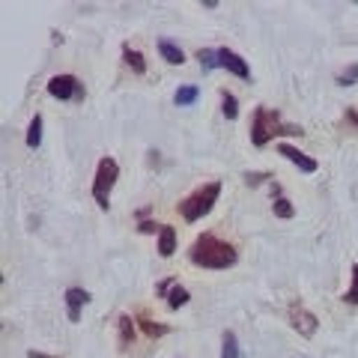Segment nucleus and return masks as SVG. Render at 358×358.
<instances>
[{"label": "nucleus", "instance_id": "nucleus-24", "mask_svg": "<svg viewBox=\"0 0 358 358\" xmlns=\"http://www.w3.org/2000/svg\"><path fill=\"white\" fill-rule=\"evenodd\" d=\"M242 179H245V185H251V188H257V185H263V182H266V179H272V173H245Z\"/></svg>", "mask_w": 358, "mask_h": 358}, {"label": "nucleus", "instance_id": "nucleus-8", "mask_svg": "<svg viewBox=\"0 0 358 358\" xmlns=\"http://www.w3.org/2000/svg\"><path fill=\"white\" fill-rule=\"evenodd\" d=\"M278 152H281L284 159L293 162L301 173H313V171H317V167H320V164H317V159H310L308 152H301L299 147H293V143H278Z\"/></svg>", "mask_w": 358, "mask_h": 358}, {"label": "nucleus", "instance_id": "nucleus-25", "mask_svg": "<svg viewBox=\"0 0 358 358\" xmlns=\"http://www.w3.org/2000/svg\"><path fill=\"white\" fill-rule=\"evenodd\" d=\"M173 287H176V281H173V278H162V281L155 284V293H159V296H164V299H167V293H171Z\"/></svg>", "mask_w": 358, "mask_h": 358}, {"label": "nucleus", "instance_id": "nucleus-26", "mask_svg": "<svg viewBox=\"0 0 358 358\" xmlns=\"http://www.w3.org/2000/svg\"><path fill=\"white\" fill-rule=\"evenodd\" d=\"M162 227H159V224H155V221H138V233H159Z\"/></svg>", "mask_w": 358, "mask_h": 358}, {"label": "nucleus", "instance_id": "nucleus-12", "mask_svg": "<svg viewBox=\"0 0 358 358\" xmlns=\"http://www.w3.org/2000/svg\"><path fill=\"white\" fill-rule=\"evenodd\" d=\"M173 251H176V230L171 227V224H162V230H159V254L171 257Z\"/></svg>", "mask_w": 358, "mask_h": 358}, {"label": "nucleus", "instance_id": "nucleus-1", "mask_svg": "<svg viewBox=\"0 0 358 358\" xmlns=\"http://www.w3.org/2000/svg\"><path fill=\"white\" fill-rule=\"evenodd\" d=\"M188 260L200 268H212V272H221V268H233L239 260L236 248L230 242L218 239L215 233H200L188 248Z\"/></svg>", "mask_w": 358, "mask_h": 358}, {"label": "nucleus", "instance_id": "nucleus-3", "mask_svg": "<svg viewBox=\"0 0 358 358\" xmlns=\"http://www.w3.org/2000/svg\"><path fill=\"white\" fill-rule=\"evenodd\" d=\"M218 194H221V182H218V179H212V182L194 188V192L188 194L182 203H179V215L185 218V224L200 221L203 215H209L212 206L218 203Z\"/></svg>", "mask_w": 358, "mask_h": 358}, {"label": "nucleus", "instance_id": "nucleus-5", "mask_svg": "<svg viewBox=\"0 0 358 358\" xmlns=\"http://www.w3.org/2000/svg\"><path fill=\"white\" fill-rule=\"evenodd\" d=\"M48 96L57 102H69V99H84V84L75 75H54L48 81Z\"/></svg>", "mask_w": 358, "mask_h": 358}, {"label": "nucleus", "instance_id": "nucleus-21", "mask_svg": "<svg viewBox=\"0 0 358 358\" xmlns=\"http://www.w3.org/2000/svg\"><path fill=\"white\" fill-rule=\"evenodd\" d=\"M272 212H275V215H278V218H284V221L296 215V209H293V203H289V200H287L284 194L272 200Z\"/></svg>", "mask_w": 358, "mask_h": 358}, {"label": "nucleus", "instance_id": "nucleus-10", "mask_svg": "<svg viewBox=\"0 0 358 358\" xmlns=\"http://www.w3.org/2000/svg\"><path fill=\"white\" fill-rule=\"evenodd\" d=\"M122 63H126L134 75H143V72H147V57H143L138 48H131L129 42H122Z\"/></svg>", "mask_w": 358, "mask_h": 358}, {"label": "nucleus", "instance_id": "nucleus-7", "mask_svg": "<svg viewBox=\"0 0 358 358\" xmlns=\"http://www.w3.org/2000/svg\"><path fill=\"white\" fill-rule=\"evenodd\" d=\"M218 66H224V69H227L230 75H236L239 81H251L248 63H245L233 48H227V45H224V48H218Z\"/></svg>", "mask_w": 358, "mask_h": 358}, {"label": "nucleus", "instance_id": "nucleus-14", "mask_svg": "<svg viewBox=\"0 0 358 358\" xmlns=\"http://www.w3.org/2000/svg\"><path fill=\"white\" fill-rule=\"evenodd\" d=\"M117 326H120V346L126 350V346H131V343H134V322H131L129 313H122Z\"/></svg>", "mask_w": 358, "mask_h": 358}, {"label": "nucleus", "instance_id": "nucleus-27", "mask_svg": "<svg viewBox=\"0 0 358 358\" xmlns=\"http://www.w3.org/2000/svg\"><path fill=\"white\" fill-rule=\"evenodd\" d=\"M343 117H346V120H350V122H352V126L358 129V108H346V114H343Z\"/></svg>", "mask_w": 358, "mask_h": 358}, {"label": "nucleus", "instance_id": "nucleus-6", "mask_svg": "<svg viewBox=\"0 0 358 358\" xmlns=\"http://www.w3.org/2000/svg\"><path fill=\"white\" fill-rule=\"evenodd\" d=\"M287 320H289V326H293V329L301 334V338H313V334H317V329H320V320L313 317L308 308H301V305H289Z\"/></svg>", "mask_w": 358, "mask_h": 358}, {"label": "nucleus", "instance_id": "nucleus-15", "mask_svg": "<svg viewBox=\"0 0 358 358\" xmlns=\"http://www.w3.org/2000/svg\"><path fill=\"white\" fill-rule=\"evenodd\" d=\"M197 96H200V90H197L194 84H182V87H179L176 93H173V102L185 108V105H194V102H197Z\"/></svg>", "mask_w": 358, "mask_h": 358}, {"label": "nucleus", "instance_id": "nucleus-18", "mask_svg": "<svg viewBox=\"0 0 358 358\" xmlns=\"http://www.w3.org/2000/svg\"><path fill=\"white\" fill-rule=\"evenodd\" d=\"M141 329L150 334V338H164L167 331H171V326H164V322H152L147 313H141Z\"/></svg>", "mask_w": 358, "mask_h": 358}, {"label": "nucleus", "instance_id": "nucleus-4", "mask_svg": "<svg viewBox=\"0 0 358 358\" xmlns=\"http://www.w3.org/2000/svg\"><path fill=\"white\" fill-rule=\"evenodd\" d=\"M117 179H120V164H117V159L105 155V159L99 162L96 179H93V200L99 209H105V212L110 209V192H114Z\"/></svg>", "mask_w": 358, "mask_h": 358}, {"label": "nucleus", "instance_id": "nucleus-9", "mask_svg": "<svg viewBox=\"0 0 358 358\" xmlns=\"http://www.w3.org/2000/svg\"><path fill=\"white\" fill-rule=\"evenodd\" d=\"M63 299H66V310H69V320L78 322V320H81L84 305H90V299H93V296H90L84 287H69V289L63 293Z\"/></svg>", "mask_w": 358, "mask_h": 358}, {"label": "nucleus", "instance_id": "nucleus-28", "mask_svg": "<svg viewBox=\"0 0 358 358\" xmlns=\"http://www.w3.org/2000/svg\"><path fill=\"white\" fill-rule=\"evenodd\" d=\"M27 358H54V355H48V352H36V350H30V352H27Z\"/></svg>", "mask_w": 358, "mask_h": 358}, {"label": "nucleus", "instance_id": "nucleus-22", "mask_svg": "<svg viewBox=\"0 0 358 358\" xmlns=\"http://www.w3.org/2000/svg\"><path fill=\"white\" fill-rule=\"evenodd\" d=\"M338 81V87H352L355 81H358V63H352V66H346V69L334 78Z\"/></svg>", "mask_w": 358, "mask_h": 358}, {"label": "nucleus", "instance_id": "nucleus-16", "mask_svg": "<svg viewBox=\"0 0 358 358\" xmlns=\"http://www.w3.org/2000/svg\"><path fill=\"white\" fill-rule=\"evenodd\" d=\"M221 110L227 120H236L239 117V99L230 93V90H221Z\"/></svg>", "mask_w": 358, "mask_h": 358}, {"label": "nucleus", "instance_id": "nucleus-2", "mask_svg": "<svg viewBox=\"0 0 358 358\" xmlns=\"http://www.w3.org/2000/svg\"><path fill=\"white\" fill-rule=\"evenodd\" d=\"M305 129L293 126V122H284L278 110H268L266 105H257L251 114V143L257 150H263L272 138H301Z\"/></svg>", "mask_w": 358, "mask_h": 358}, {"label": "nucleus", "instance_id": "nucleus-19", "mask_svg": "<svg viewBox=\"0 0 358 358\" xmlns=\"http://www.w3.org/2000/svg\"><path fill=\"white\" fill-rule=\"evenodd\" d=\"M42 122H45V120L36 114V117L30 120V126H27V147H30V150H36L39 143H42Z\"/></svg>", "mask_w": 358, "mask_h": 358}, {"label": "nucleus", "instance_id": "nucleus-11", "mask_svg": "<svg viewBox=\"0 0 358 358\" xmlns=\"http://www.w3.org/2000/svg\"><path fill=\"white\" fill-rule=\"evenodd\" d=\"M159 54L164 57V63H171V66H182L185 63V51L179 48L173 39H159Z\"/></svg>", "mask_w": 358, "mask_h": 358}, {"label": "nucleus", "instance_id": "nucleus-20", "mask_svg": "<svg viewBox=\"0 0 358 358\" xmlns=\"http://www.w3.org/2000/svg\"><path fill=\"white\" fill-rule=\"evenodd\" d=\"M197 63L203 66V72H212L218 66V48H200L197 51Z\"/></svg>", "mask_w": 358, "mask_h": 358}, {"label": "nucleus", "instance_id": "nucleus-17", "mask_svg": "<svg viewBox=\"0 0 358 358\" xmlns=\"http://www.w3.org/2000/svg\"><path fill=\"white\" fill-rule=\"evenodd\" d=\"M188 299H192V293H188L185 287H179V284H176L171 293H167V308H171V310H179V308H185V305H188Z\"/></svg>", "mask_w": 358, "mask_h": 358}, {"label": "nucleus", "instance_id": "nucleus-13", "mask_svg": "<svg viewBox=\"0 0 358 358\" xmlns=\"http://www.w3.org/2000/svg\"><path fill=\"white\" fill-rule=\"evenodd\" d=\"M221 358H242V346L233 331H224L221 338Z\"/></svg>", "mask_w": 358, "mask_h": 358}, {"label": "nucleus", "instance_id": "nucleus-23", "mask_svg": "<svg viewBox=\"0 0 358 358\" xmlns=\"http://www.w3.org/2000/svg\"><path fill=\"white\" fill-rule=\"evenodd\" d=\"M343 301L346 305H358V263L352 266V287L343 293Z\"/></svg>", "mask_w": 358, "mask_h": 358}]
</instances>
